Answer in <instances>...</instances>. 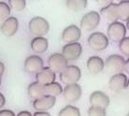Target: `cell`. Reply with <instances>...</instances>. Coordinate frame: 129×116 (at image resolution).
<instances>
[{"instance_id": "cell-11", "label": "cell", "mask_w": 129, "mask_h": 116, "mask_svg": "<svg viewBox=\"0 0 129 116\" xmlns=\"http://www.w3.org/2000/svg\"><path fill=\"white\" fill-rule=\"evenodd\" d=\"M68 61L62 53H53L48 58L49 68L55 73H60L67 66Z\"/></svg>"}, {"instance_id": "cell-3", "label": "cell", "mask_w": 129, "mask_h": 116, "mask_svg": "<svg viewBox=\"0 0 129 116\" xmlns=\"http://www.w3.org/2000/svg\"><path fill=\"white\" fill-rule=\"evenodd\" d=\"M81 68L71 65L67 66L63 70L60 72V80L64 84H71L76 83L81 80Z\"/></svg>"}, {"instance_id": "cell-18", "label": "cell", "mask_w": 129, "mask_h": 116, "mask_svg": "<svg viewBox=\"0 0 129 116\" xmlns=\"http://www.w3.org/2000/svg\"><path fill=\"white\" fill-rule=\"evenodd\" d=\"M87 68L92 74H98L104 69V61L99 56H91L87 60Z\"/></svg>"}, {"instance_id": "cell-19", "label": "cell", "mask_w": 129, "mask_h": 116, "mask_svg": "<svg viewBox=\"0 0 129 116\" xmlns=\"http://www.w3.org/2000/svg\"><path fill=\"white\" fill-rule=\"evenodd\" d=\"M49 47L48 39L44 37H35L31 41V49L35 53L40 54L47 51Z\"/></svg>"}, {"instance_id": "cell-34", "label": "cell", "mask_w": 129, "mask_h": 116, "mask_svg": "<svg viewBox=\"0 0 129 116\" xmlns=\"http://www.w3.org/2000/svg\"><path fill=\"white\" fill-rule=\"evenodd\" d=\"M4 71H5V65L2 62H0V81H1V78H2Z\"/></svg>"}, {"instance_id": "cell-26", "label": "cell", "mask_w": 129, "mask_h": 116, "mask_svg": "<svg viewBox=\"0 0 129 116\" xmlns=\"http://www.w3.org/2000/svg\"><path fill=\"white\" fill-rule=\"evenodd\" d=\"M11 9L6 2H0V22H3L4 20L7 19L10 16Z\"/></svg>"}, {"instance_id": "cell-9", "label": "cell", "mask_w": 129, "mask_h": 116, "mask_svg": "<svg viewBox=\"0 0 129 116\" xmlns=\"http://www.w3.org/2000/svg\"><path fill=\"white\" fill-rule=\"evenodd\" d=\"M62 94L66 100H68L69 102H76L79 99H81V95H82V89L81 85H79L77 82L67 84L66 87L63 89Z\"/></svg>"}, {"instance_id": "cell-29", "label": "cell", "mask_w": 129, "mask_h": 116, "mask_svg": "<svg viewBox=\"0 0 129 116\" xmlns=\"http://www.w3.org/2000/svg\"><path fill=\"white\" fill-rule=\"evenodd\" d=\"M15 113L10 110H0V116H14Z\"/></svg>"}, {"instance_id": "cell-7", "label": "cell", "mask_w": 129, "mask_h": 116, "mask_svg": "<svg viewBox=\"0 0 129 116\" xmlns=\"http://www.w3.org/2000/svg\"><path fill=\"white\" fill-rule=\"evenodd\" d=\"M100 23V15L96 11H89L81 20V28L85 31H93Z\"/></svg>"}, {"instance_id": "cell-13", "label": "cell", "mask_w": 129, "mask_h": 116, "mask_svg": "<svg viewBox=\"0 0 129 116\" xmlns=\"http://www.w3.org/2000/svg\"><path fill=\"white\" fill-rule=\"evenodd\" d=\"M55 97L50 95H44L40 97L35 98L33 102V107L36 110H51L55 104Z\"/></svg>"}, {"instance_id": "cell-35", "label": "cell", "mask_w": 129, "mask_h": 116, "mask_svg": "<svg viewBox=\"0 0 129 116\" xmlns=\"http://www.w3.org/2000/svg\"><path fill=\"white\" fill-rule=\"evenodd\" d=\"M116 1H118V2H121V1H127V0H116Z\"/></svg>"}, {"instance_id": "cell-17", "label": "cell", "mask_w": 129, "mask_h": 116, "mask_svg": "<svg viewBox=\"0 0 129 116\" xmlns=\"http://www.w3.org/2000/svg\"><path fill=\"white\" fill-rule=\"evenodd\" d=\"M100 13L102 14V16L105 19L110 21V22H115V21L119 19V16H118V6H117L116 3H113V2L104 6L100 10Z\"/></svg>"}, {"instance_id": "cell-10", "label": "cell", "mask_w": 129, "mask_h": 116, "mask_svg": "<svg viewBox=\"0 0 129 116\" xmlns=\"http://www.w3.org/2000/svg\"><path fill=\"white\" fill-rule=\"evenodd\" d=\"M19 28V22L15 17H8L3 21L0 26V31L4 36L8 38L13 37L18 31Z\"/></svg>"}, {"instance_id": "cell-6", "label": "cell", "mask_w": 129, "mask_h": 116, "mask_svg": "<svg viewBox=\"0 0 129 116\" xmlns=\"http://www.w3.org/2000/svg\"><path fill=\"white\" fill-rule=\"evenodd\" d=\"M82 53V46L81 43L75 41L68 43L62 49V54L68 61H75L81 57Z\"/></svg>"}, {"instance_id": "cell-31", "label": "cell", "mask_w": 129, "mask_h": 116, "mask_svg": "<svg viewBox=\"0 0 129 116\" xmlns=\"http://www.w3.org/2000/svg\"><path fill=\"white\" fill-rule=\"evenodd\" d=\"M96 1V3L99 5V6H106L108 4L111 3L113 0H95Z\"/></svg>"}, {"instance_id": "cell-5", "label": "cell", "mask_w": 129, "mask_h": 116, "mask_svg": "<svg viewBox=\"0 0 129 116\" xmlns=\"http://www.w3.org/2000/svg\"><path fill=\"white\" fill-rule=\"evenodd\" d=\"M127 29L125 25L121 22H111L108 26V38L114 42H119L126 35Z\"/></svg>"}, {"instance_id": "cell-30", "label": "cell", "mask_w": 129, "mask_h": 116, "mask_svg": "<svg viewBox=\"0 0 129 116\" xmlns=\"http://www.w3.org/2000/svg\"><path fill=\"white\" fill-rule=\"evenodd\" d=\"M51 114L45 110H36L34 116H50Z\"/></svg>"}, {"instance_id": "cell-23", "label": "cell", "mask_w": 129, "mask_h": 116, "mask_svg": "<svg viewBox=\"0 0 129 116\" xmlns=\"http://www.w3.org/2000/svg\"><path fill=\"white\" fill-rule=\"evenodd\" d=\"M118 6V16L122 21H128L129 17V1H121L117 4Z\"/></svg>"}, {"instance_id": "cell-16", "label": "cell", "mask_w": 129, "mask_h": 116, "mask_svg": "<svg viewBox=\"0 0 129 116\" xmlns=\"http://www.w3.org/2000/svg\"><path fill=\"white\" fill-rule=\"evenodd\" d=\"M55 79H56L55 72H53L49 67L46 68L43 67L38 73H36V81L44 85L55 81Z\"/></svg>"}, {"instance_id": "cell-33", "label": "cell", "mask_w": 129, "mask_h": 116, "mask_svg": "<svg viewBox=\"0 0 129 116\" xmlns=\"http://www.w3.org/2000/svg\"><path fill=\"white\" fill-rule=\"evenodd\" d=\"M31 112L30 111H27V110H22L18 113V116H31Z\"/></svg>"}, {"instance_id": "cell-36", "label": "cell", "mask_w": 129, "mask_h": 116, "mask_svg": "<svg viewBox=\"0 0 129 116\" xmlns=\"http://www.w3.org/2000/svg\"><path fill=\"white\" fill-rule=\"evenodd\" d=\"M0 85H1V81H0Z\"/></svg>"}, {"instance_id": "cell-14", "label": "cell", "mask_w": 129, "mask_h": 116, "mask_svg": "<svg viewBox=\"0 0 129 116\" xmlns=\"http://www.w3.org/2000/svg\"><path fill=\"white\" fill-rule=\"evenodd\" d=\"M81 30L80 27H78L75 24H71L68 25L64 29V31L62 33V39L64 42H75L78 41L81 39Z\"/></svg>"}, {"instance_id": "cell-28", "label": "cell", "mask_w": 129, "mask_h": 116, "mask_svg": "<svg viewBox=\"0 0 129 116\" xmlns=\"http://www.w3.org/2000/svg\"><path fill=\"white\" fill-rule=\"evenodd\" d=\"M119 48L120 51L123 52V54H125L126 56L129 55V38L124 37L123 39H122L119 41Z\"/></svg>"}, {"instance_id": "cell-4", "label": "cell", "mask_w": 129, "mask_h": 116, "mask_svg": "<svg viewBox=\"0 0 129 116\" xmlns=\"http://www.w3.org/2000/svg\"><path fill=\"white\" fill-rule=\"evenodd\" d=\"M88 44L92 50L101 52L109 46V38L101 32H94L88 38Z\"/></svg>"}, {"instance_id": "cell-27", "label": "cell", "mask_w": 129, "mask_h": 116, "mask_svg": "<svg viewBox=\"0 0 129 116\" xmlns=\"http://www.w3.org/2000/svg\"><path fill=\"white\" fill-rule=\"evenodd\" d=\"M88 115L90 116H105L107 115L106 109L98 106H91L88 110Z\"/></svg>"}, {"instance_id": "cell-21", "label": "cell", "mask_w": 129, "mask_h": 116, "mask_svg": "<svg viewBox=\"0 0 129 116\" xmlns=\"http://www.w3.org/2000/svg\"><path fill=\"white\" fill-rule=\"evenodd\" d=\"M66 5L68 10L79 12L87 7V0H67Z\"/></svg>"}, {"instance_id": "cell-1", "label": "cell", "mask_w": 129, "mask_h": 116, "mask_svg": "<svg viewBox=\"0 0 129 116\" xmlns=\"http://www.w3.org/2000/svg\"><path fill=\"white\" fill-rule=\"evenodd\" d=\"M128 60H124V58L121 55L112 54L107 58L106 61H104V68L109 73H119L126 70L128 72Z\"/></svg>"}, {"instance_id": "cell-24", "label": "cell", "mask_w": 129, "mask_h": 116, "mask_svg": "<svg viewBox=\"0 0 129 116\" xmlns=\"http://www.w3.org/2000/svg\"><path fill=\"white\" fill-rule=\"evenodd\" d=\"M59 116H80L81 111L77 107L72 105H67L59 111Z\"/></svg>"}, {"instance_id": "cell-32", "label": "cell", "mask_w": 129, "mask_h": 116, "mask_svg": "<svg viewBox=\"0 0 129 116\" xmlns=\"http://www.w3.org/2000/svg\"><path fill=\"white\" fill-rule=\"evenodd\" d=\"M6 104V98L3 96V94L0 93V109H2Z\"/></svg>"}, {"instance_id": "cell-8", "label": "cell", "mask_w": 129, "mask_h": 116, "mask_svg": "<svg viewBox=\"0 0 129 116\" xmlns=\"http://www.w3.org/2000/svg\"><path fill=\"white\" fill-rule=\"evenodd\" d=\"M128 86V79L125 74L122 72L115 73L109 81V87L112 92H120L126 89Z\"/></svg>"}, {"instance_id": "cell-2", "label": "cell", "mask_w": 129, "mask_h": 116, "mask_svg": "<svg viewBox=\"0 0 129 116\" xmlns=\"http://www.w3.org/2000/svg\"><path fill=\"white\" fill-rule=\"evenodd\" d=\"M30 33L35 37H44L50 30V24L48 21L42 17L37 16L30 20L28 24Z\"/></svg>"}, {"instance_id": "cell-25", "label": "cell", "mask_w": 129, "mask_h": 116, "mask_svg": "<svg viewBox=\"0 0 129 116\" xmlns=\"http://www.w3.org/2000/svg\"><path fill=\"white\" fill-rule=\"evenodd\" d=\"M9 6L15 11H22L26 6L25 0H9Z\"/></svg>"}, {"instance_id": "cell-20", "label": "cell", "mask_w": 129, "mask_h": 116, "mask_svg": "<svg viewBox=\"0 0 129 116\" xmlns=\"http://www.w3.org/2000/svg\"><path fill=\"white\" fill-rule=\"evenodd\" d=\"M27 92L30 97L32 98H38L42 96L45 95V88H44V84H41L36 81L32 83L29 84V86L27 88Z\"/></svg>"}, {"instance_id": "cell-22", "label": "cell", "mask_w": 129, "mask_h": 116, "mask_svg": "<svg viewBox=\"0 0 129 116\" xmlns=\"http://www.w3.org/2000/svg\"><path fill=\"white\" fill-rule=\"evenodd\" d=\"M44 88H45V95H50V96L55 97L60 96L63 92V88H62L61 84L58 82H55V81L45 84Z\"/></svg>"}, {"instance_id": "cell-15", "label": "cell", "mask_w": 129, "mask_h": 116, "mask_svg": "<svg viewBox=\"0 0 129 116\" xmlns=\"http://www.w3.org/2000/svg\"><path fill=\"white\" fill-rule=\"evenodd\" d=\"M89 102L91 106H98L104 109H107L110 103V97L101 91H94L91 94Z\"/></svg>"}, {"instance_id": "cell-12", "label": "cell", "mask_w": 129, "mask_h": 116, "mask_svg": "<svg viewBox=\"0 0 129 116\" xmlns=\"http://www.w3.org/2000/svg\"><path fill=\"white\" fill-rule=\"evenodd\" d=\"M43 67H44L43 59L38 55H30L24 61V69L30 74L38 73Z\"/></svg>"}]
</instances>
